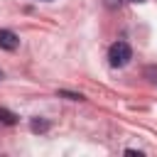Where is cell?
<instances>
[{
	"label": "cell",
	"mask_w": 157,
	"mask_h": 157,
	"mask_svg": "<svg viewBox=\"0 0 157 157\" xmlns=\"http://www.w3.org/2000/svg\"><path fill=\"white\" fill-rule=\"evenodd\" d=\"M130 59H132V49H130L128 42H113V44H110V49H108V61H110V66L120 69V66H125Z\"/></svg>",
	"instance_id": "cell-1"
},
{
	"label": "cell",
	"mask_w": 157,
	"mask_h": 157,
	"mask_svg": "<svg viewBox=\"0 0 157 157\" xmlns=\"http://www.w3.org/2000/svg\"><path fill=\"white\" fill-rule=\"evenodd\" d=\"M17 47H20V37H17L12 29H0V49L15 52Z\"/></svg>",
	"instance_id": "cell-2"
},
{
	"label": "cell",
	"mask_w": 157,
	"mask_h": 157,
	"mask_svg": "<svg viewBox=\"0 0 157 157\" xmlns=\"http://www.w3.org/2000/svg\"><path fill=\"white\" fill-rule=\"evenodd\" d=\"M29 128H32V132H44V130L49 128V123H47V120H37V118H34V120L29 123Z\"/></svg>",
	"instance_id": "cell-3"
},
{
	"label": "cell",
	"mask_w": 157,
	"mask_h": 157,
	"mask_svg": "<svg viewBox=\"0 0 157 157\" xmlns=\"http://www.w3.org/2000/svg\"><path fill=\"white\" fill-rule=\"evenodd\" d=\"M0 123H5V125H15L17 118H15L10 110H0Z\"/></svg>",
	"instance_id": "cell-4"
},
{
	"label": "cell",
	"mask_w": 157,
	"mask_h": 157,
	"mask_svg": "<svg viewBox=\"0 0 157 157\" xmlns=\"http://www.w3.org/2000/svg\"><path fill=\"white\" fill-rule=\"evenodd\" d=\"M59 96H66V98H71V101H81V98H83L81 93H69V91H59Z\"/></svg>",
	"instance_id": "cell-5"
},
{
	"label": "cell",
	"mask_w": 157,
	"mask_h": 157,
	"mask_svg": "<svg viewBox=\"0 0 157 157\" xmlns=\"http://www.w3.org/2000/svg\"><path fill=\"white\" fill-rule=\"evenodd\" d=\"M147 76H152V81L157 83V69H147Z\"/></svg>",
	"instance_id": "cell-6"
},
{
	"label": "cell",
	"mask_w": 157,
	"mask_h": 157,
	"mask_svg": "<svg viewBox=\"0 0 157 157\" xmlns=\"http://www.w3.org/2000/svg\"><path fill=\"white\" fill-rule=\"evenodd\" d=\"M105 2H108L110 7H115V5H120V0H105Z\"/></svg>",
	"instance_id": "cell-7"
},
{
	"label": "cell",
	"mask_w": 157,
	"mask_h": 157,
	"mask_svg": "<svg viewBox=\"0 0 157 157\" xmlns=\"http://www.w3.org/2000/svg\"><path fill=\"white\" fill-rule=\"evenodd\" d=\"M130 2H142V0H130Z\"/></svg>",
	"instance_id": "cell-8"
},
{
	"label": "cell",
	"mask_w": 157,
	"mask_h": 157,
	"mask_svg": "<svg viewBox=\"0 0 157 157\" xmlns=\"http://www.w3.org/2000/svg\"><path fill=\"white\" fill-rule=\"evenodd\" d=\"M0 78H2V71H0Z\"/></svg>",
	"instance_id": "cell-9"
}]
</instances>
